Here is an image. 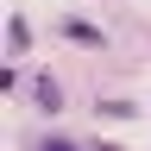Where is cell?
Segmentation results:
<instances>
[{
    "instance_id": "1",
    "label": "cell",
    "mask_w": 151,
    "mask_h": 151,
    "mask_svg": "<svg viewBox=\"0 0 151 151\" xmlns=\"http://www.w3.org/2000/svg\"><path fill=\"white\" fill-rule=\"evenodd\" d=\"M38 107L57 113V107H63V88H57V82H38Z\"/></svg>"
},
{
    "instance_id": "2",
    "label": "cell",
    "mask_w": 151,
    "mask_h": 151,
    "mask_svg": "<svg viewBox=\"0 0 151 151\" xmlns=\"http://www.w3.org/2000/svg\"><path fill=\"white\" fill-rule=\"evenodd\" d=\"M44 151H76V145H69V139H50V145H44Z\"/></svg>"
}]
</instances>
